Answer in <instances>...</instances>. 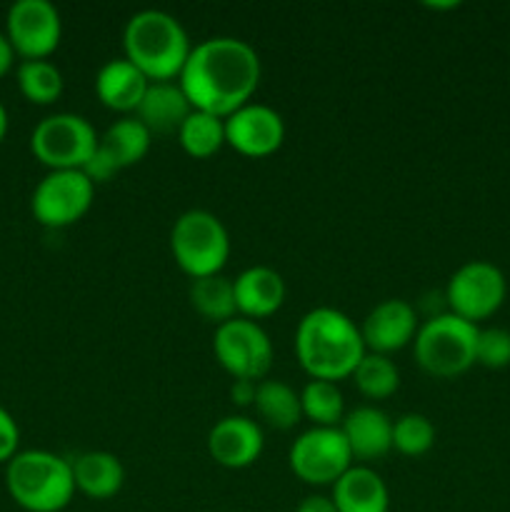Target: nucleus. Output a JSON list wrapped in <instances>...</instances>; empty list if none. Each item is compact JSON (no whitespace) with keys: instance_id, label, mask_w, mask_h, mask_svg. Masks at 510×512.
Here are the masks:
<instances>
[{"instance_id":"obj_1","label":"nucleus","mask_w":510,"mask_h":512,"mask_svg":"<svg viewBox=\"0 0 510 512\" xmlns=\"http://www.w3.org/2000/svg\"><path fill=\"white\" fill-rule=\"evenodd\" d=\"M260 55L248 40L215 35L193 45L178 83L193 110L228 118L255 95L260 85Z\"/></svg>"},{"instance_id":"obj_2","label":"nucleus","mask_w":510,"mask_h":512,"mask_svg":"<svg viewBox=\"0 0 510 512\" xmlns=\"http://www.w3.org/2000/svg\"><path fill=\"white\" fill-rule=\"evenodd\" d=\"M293 345L300 368L313 380L328 383L350 378L368 353L360 325H355V320L343 310L330 305L308 310L298 320Z\"/></svg>"},{"instance_id":"obj_3","label":"nucleus","mask_w":510,"mask_h":512,"mask_svg":"<svg viewBox=\"0 0 510 512\" xmlns=\"http://www.w3.org/2000/svg\"><path fill=\"white\" fill-rule=\"evenodd\" d=\"M123 50V58H128L150 83H170L183 73L193 43L175 15L145 8L130 15L125 23Z\"/></svg>"},{"instance_id":"obj_4","label":"nucleus","mask_w":510,"mask_h":512,"mask_svg":"<svg viewBox=\"0 0 510 512\" xmlns=\"http://www.w3.org/2000/svg\"><path fill=\"white\" fill-rule=\"evenodd\" d=\"M5 488L25 512H63L78 493L70 460L50 450H18L5 465Z\"/></svg>"},{"instance_id":"obj_5","label":"nucleus","mask_w":510,"mask_h":512,"mask_svg":"<svg viewBox=\"0 0 510 512\" xmlns=\"http://www.w3.org/2000/svg\"><path fill=\"white\" fill-rule=\"evenodd\" d=\"M478 325L448 313L430 315L420 323L413 340V358L428 375L440 380L458 378L475 365Z\"/></svg>"},{"instance_id":"obj_6","label":"nucleus","mask_w":510,"mask_h":512,"mask_svg":"<svg viewBox=\"0 0 510 512\" xmlns=\"http://www.w3.org/2000/svg\"><path fill=\"white\" fill-rule=\"evenodd\" d=\"M170 253L193 280L218 275L230 258V233L215 213L190 208L170 228Z\"/></svg>"},{"instance_id":"obj_7","label":"nucleus","mask_w":510,"mask_h":512,"mask_svg":"<svg viewBox=\"0 0 510 512\" xmlns=\"http://www.w3.org/2000/svg\"><path fill=\"white\" fill-rule=\"evenodd\" d=\"M93 123L78 113L45 115L30 135V150L50 170H83L98 150Z\"/></svg>"},{"instance_id":"obj_8","label":"nucleus","mask_w":510,"mask_h":512,"mask_svg":"<svg viewBox=\"0 0 510 512\" xmlns=\"http://www.w3.org/2000/svg\"><path fill=\"white\" fill-rule=\"evenodd\" d=\"M213 353L233 380H265L273 368V340L250 318H233L215 325Z\"/></svg>"},{"instance_id":"obj_9","label":"nucleus","mask_w":510,"mask_h":512,"mask_svg":"<svg viewBox=\"0 0 510 512\" xmlns=\"http://www.w3.org/2000/svg\"><path fill=\"white\" fill-rule=\"evenodd\" d=\"M508 295V283L498 265L488 260H468L450 275L445 300L450 313L478 325L498 313Z\"/></svg>"},{"instance_id":"obj_10","label":"nucleus","mask_w":510,"mask_h":512,"mask_svg":"<svg viewBox=\"0 0 510 512\" xmlns=\"http://www.w3.org/2000/svg\"><path fill=\"white\" fill-rule=\"evenodd\" d=\"M288 465L305 485H335V480L353 468V453L340 428H310L293 440Z\"/></svg>"},{"instance_id":"obj_11","label":"nucleus","mask_w":510,"mask_h":512,"mask_svg":"<svg viewBox=\"0 0 510 512\" xmlns=\"http://www.w3.org/2000/svg\"><path fill=\"white\" fill-rule=\"evenodd\" d=\"M95 183L83 170H50L30 198L33 218L45 228H68L90 210Z\"/></svg>"},{"instance_id":"obj_12","label":"nucleus","mask_w":510,"mask_h":512,"mask_svg":"<svg viewBox=\"0 0 510 512\" xmlns=\"http://www.w3.org/2000/svg\"><path fill=\"white\" fill-rule=\"evenodd\" d=\"M63 20L50 0H15L5 18V38L23 60H48L60 45Z\"/></svg>"},{"instance_id":"obj_13","label":"nucleus","mask_w":510,"mask_h":512,"mask_svg":"<svg viewBox=\"0 0 510 512\" xmlns=\"http://www.w3.org/2000/svg\"><path fill=\"white\" fill-rule=\"evenodd\" d=\"M150 143H153V133L135 115H125L105 128V133L98 138V150L88 160L83 173L93 183H103L118 170L140 163L148 155Z\"/></svg>"},{"instance_id":"obj_14","label":"nucleus","mask_w":510,"mask_h":512,"mask_svg":"<svg viewBox=\"0 0 510 512\" xmlns=\"http://www.w3.org/2000/svg\"><path fill=\"white\" fill-rule=\"evenodd\" d=\"M285 140V120L265 103H245L225 118V145L245 158L273 155Z\"/></svg>"},{"instance_id":"obj_15","label":"nucleus","mask_w":510,"mask_h":512,"mask_svg":"<svg viewBox=\"0 0 510 512\" xmlns=\"http://www.w3.org/2000/svg\"><path fill=\"white\" fill-rule=\"evenodd\" d=\"M418 328V313L413 305L403 298H388L365 315L360 335L368 353L390 355L413 343Z\"/></svg>"},{"instance_id":"obj_16","label":"nucleus","mask_w":510,"mask_h":512,"mask_svg":"<svg viewBox=\"0 0 510 512\" xmlns=\"http://www.w3.org/2000/svg\"><path fill=\"white\" fill-rule=\"evenodd\" d=\"M263 448V428L248 415H225L208 433L210 458L228 470H245L255 465Z\"/></svg>"},{"instance_id":"obj_17","label":"nucleus","mask_w":510,"mask_h":512,"mask_svg":"<svg viewBox=\"0 0 510 512\" xmlns=\"http://www.w3.org/2000/svg\"><path fill=\"white\" fill-rule=\"evenodd\" d=\"M340 430L348 440L353 460L370 463L393 450V420L375 405H360L345 413Z\"/></svg>"},{"instance_id":"obj_18","label":"nucleus","mask_w":510,"mask_h":512,"mask_svg":"<svg viewBox=\"0 0 510 512\" xmlns=\"http://www.w3.org/2000/svg\"><path fill=\"white\" fill-rule=\"evenodd\" d=\"M235 305H238L240 318H268L278 313L285 303V280L278 270L268 265H250L238 278L233 280Z\"/></svg>"},{"instance_id":"obj_19","label":"nucleus","mask_w":510,"mask_h":512,"mask_svg":"<svg viewBox=\"0 0 510 512\" xmlns=\"http://www.w3.org/2000/svg\"><path fill=\"white\" fill-rule=\"evenodd\" d=\"M150 80L128 58H113L100 65L95 75V95L100 103L118 113H135Z\"/></svg>"},{"instance_id":"obj_20","label":"nucleus","mask_w":510,"mask_h":512,"mask_svg":"<svg viewBox=\"0 0 510 512\" xmlns=\"http://www.w3.org/2000/svg\"><path fill=\"white\" fill-rule=\"evenodd\" d=\"M338 512H390V493L385 480L368 465H353L333 485Z\"/></svg>"},{"instance_id":"obj_21","label":"nucleus","mask_w":510,"mask_h":512,"mask_svg":"<svg viewBox=\"0 0 510 512\" xmlns=\"http://www.w3.org/2000/svg\"><path fill=\"white\" fill-rule=\"evenodd\" d=\"M193 113L188 95L183 93L180 83H150L140 100L135 118L150 130V133H178L183 120Z\"/></svg>"},{"instance_id":"obj_22","label":"nucleus","mask_w":510,"mask_h":512,"mask_svg":"<svg viewBox=\"0 0 510 512\" xmlns=\"http://www.w3.org/2000/svg\"><path fill=\"white\" fill-rule=\"evenodd\" d=\"M73 465L75 490L90 500H110L123 490L125 468L118 455L105 450H90L70 460Z\"/></svg>"},{"instance_id":"obj_23","label":"nucleus","mask_w":510,"mask_h":512,"mask_svg":"<svg viewBox=\"0 0 510 512\" xmlns=\"http://www.w3.org/2000/svg\"><path fill=\"white\" fill-rule=\"evenodd\" d=\"M253 405L260 420L275 430H293L303 418L300 393L283 380H260Z\"/></svg>"},{"instance_id":"obj_24","label":"nucleus","mask_w":510,"mask_h":512,"mask_svg":"<svg viewBox=\"0 0 510 512\" xmlns=\"http://www.w3.org/2000/svg\"><path fill=\"white\" fill-rule=\"evenodd\" d=\"M190 305L200 318L210 320L215 325H223L228 320L238 318V305H235V288L233 280L225 278L223 273L198 278L190 283L188 290Z\"/></svg>"},{"instance_id":"obj_25","label":"nucleus","mask_w":510,"mask_h":512,"mask_svg":"<svg viewBox=\"0 0 510 512\" xmlns=\"http://www.w3.org/2000/svg\"><path fill=\"white\" fill-rule=\"evenodd\" d=\"M178 140L190 158H213L225 145V118L193 110L178 128Z\"/></svg>"},{"instance_id":"obj_26","label":"nucleus","mask_w":510,"mask_h":512,"mask_svg":"<svg viewBox=\"0 0 510 512\" xmlns=\"http://www.w3.org/2000/svg\"><path fill=\"white\" fill-rule=\"evenodd\" d=\"M300 408L315 428H340L345 418V400L338 383L310 380L300 390Z\"/></svg>"},{"instance_id":"obj_27","label":"nucleus","mask_w":510,"mask_h":512,"mask_svg":"<svg viewBox=\"0 0 510 512\" xmlns=\"http://www.w3.org/2000/svg\"><path fill=\"white\" fill-rule=\"evenodd\" d=\"M350 378H353L358 393L368 400H385L398 393L400 388V370L390 360V355L365 353Z\"/></svg>"},{"instance_id":"obj_28","label":"nucleus","mask_w":510,"mask_h":512,"mask_svg":"<svg viewBox=\"0 0 510 512\" xmlns=\"http://www.w3.org/2000/svg\"><path fill=\"white\" fill-rule=\"evenodd\" d=\"M15 78L23 98L35 105H50L63 95V73L50 60H23Z\"/></svg>"},{"instance_id":"obj_29","label":"nucleus","mask_w":510,"mask_h":512,"mask_svg":"<svg viewBox=\"0 0 510 512\" xmlns=\"http://www.w3.org/2000/svg\"><path fill=\"white\" fill-rule=\"evenodd\" d=\"M435 445V425L420 413H405L393 423V450L405 458H420Z\"/></svg>"},{"instance_id":"obj_30","label":"nucleus","mask_w":510,"mask_h":512,"mask_svg":"<svg viewBox=\"0 0 510 512\" xmlns=\"http://www.w3.org/2000/svg\"><path fill=\"white\" fill-rule=\"evenodd\" d=\"M475 363L490 370H503L510 365V330L483 328L475 343Z\"/></svg>"},{"instance_id":"obj_31","label":"nucleus","mask_w":510,"mask_h":512,"mask_svg":"<svg viewBox=\"0 0 510 512\" xmlns=\"http://www.w3.org/2000/svg\"><path fill=\"white\" fill-rule=\"evenodd\" d=\"M18 445H20L18 423H15L13 415L0 405V463L8 465L10 458L18 453Z\"/></svg>"},{"instance_id":"obj_32","label":"nucleus","mask_w":510,"mask_h":512,"mask_svg":"<svg viewBox=\"0 0 510 512\" xmlns=\"http://www.w3.org/2000/svg\"><path fill=\"white\" fill-rule=\"evenodd\" d=\"M255 390H258V383H253V380H233V385H230V400H233L238 408L253 405Z\"/></svg>"},{"instance_id":"obj_33","label":"nucleus","mask_w":510,"mask_h":512,"mask_svg":"<svg viewBox=\"0 0 510 512\" xmlns=\"http://www.w3.org/2000/svg\"><path fill=\"white\" fill-rule=\"evenodd\" d=\"M295 512H338V508L328 495H308V498L300 500Z\"/></svg>"},{"instance_id":"obj_34","label":"nucleus","mask_w":510,"mask_h":512,"mask_svg":"<svg viewBox=\"0 0 510 512\" xmlns=\"http://www.w3.org/2000/svg\"><path fill=\"white\" fill-rule=\"evenodd\" d=\"M13 60H15L13 45H10V40L5 38V33H0V78L13 68Z\"/></svg>"},{"instance_id":"obj_35","label":"nucleus","mask_w":510,"mask_h":512,"mask_svg":"<svg viewBox=\"0 0 510 512\" xmlns=\"http://www.w3.org/2000/svg\"><path fill=\"white\" fill-rule=\"evenodd\" d=\"M5 135H8V110L0 103V143L5 140Z\"/></svg>"},{"instance_id":"obj_36","label":"nucleus","mask_w":510,"mask_h":512,"mask_svg":"<svg viewBox=\"0 0 510 512\" xmlns=\"http://www.w3.org/2000/svg\"><path fill=\"white\" fill-rule=\"evenodd\" d=\"M428 8H435V10H445V8H458V3H453V0H450V3H428Z\"/></svg>"}]
</instances>
